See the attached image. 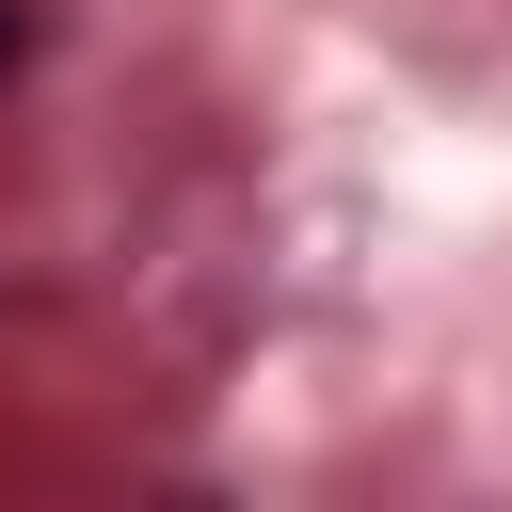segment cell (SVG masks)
I'll use <instances>...</instances> for the list:
<instances>
[{
  "instance_id": "cell-1",
  "label": "cell",
  "mask_w": 512,
  "mask_h": 512,
  "mask_svg": "<svg viewBox=\"0 0 512 512\" xmlns=\"http://www.w3.org/2000/svg\"><path fill=\"white\" fill-rule=\"evenodd\" d=\"M16 48H32V16H16V0H0V64H16Z\"/></svg>"
}]
</instances>
